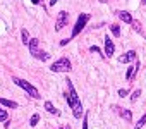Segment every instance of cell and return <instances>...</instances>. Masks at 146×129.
I'll list each match as a JSON object with an SVG mask.
<instances>
[{
    "label": "cell",
    "instance_id": "cell-1",
    "mask_svg": "<svg viewBox=\"0 0 146 129\" xmlns=\"http://www.w3.org/2000/svg\"><path fill=\"white\" fill-rule=\"evenodd\" d=\"M65 83H67L65 102H67V105L70 107L72 115H74L76 119H83V117H84V114H86V112L83 110V102H81V98H79V95H78V91H76L74 84H72V81H70V79H67Z\"/></svg>",
    "mask_w": 146,
    "mask_h": 129
},
{
    "label": "cell",
    "instance_id": "cell-2",
    "mask_svg": "<svg viewBox=\"0 0 146 129\" xmlns=\"http://www.w3.org/2000/svg\"><path fill=\"white\" fill-rule=\"evenodd\" d=\"M28 48H29V53H31L36 60L45 62V60H48V59H50V53H48V52H45V50L40 47V40H38V38H31V41H29Z\"/></svg>",
    "mask_w": 146,
    "mask_h": 129
},
{
    "label": "cell",
    "instance_id": "cell-3",
    "mask_svg": "<svg viewBox=\"0 0 146 129\" xmlns=\"http://www.w3.org/2000/svg\"><path fill=\"white\" fill-rule=\"evenodd\" d=\"M12 81H14V84H17L19 88H23L29 96H33V98H41V95H40V91H38V88H35L31 83H28L26 79H21V78H17V76H14L12 78Z\"/></svg>",
    "mask_w": 146,
    "mask_h": 129
},
{
    "label": "cell",
    "instance_id": "cell-4",
    "mask_svg": "<svg viewBox=\"0 0 146 129\" xmlns=\"http://www.w3.org/2000/svg\"><path fill=\"white\" fill-rule=\"evenodd\" d=\"M70 69H72V64H70L69 57H60L50 66L52 72H69Z\"/></svg>",
    "mask_w": 146,
    "mask_h": 129
},
{
    "label": "cell",
    "instance_id": "cell-5",
    "mask_svg": "<svg viewBox=\"0 0 146 129\" xmlns=\"http://www.w3.org/2000/svg\"><path fill=\"white\" fill-rule=\"evenodd\" d=\"M90 19H91V14H79V17H78V21H76V24H74V28H72V35H70V40L72 38H76L84 28H86V24L90 23Z\"/></svg>",
    "mask_w": 146,
    "mask_h": 129
},
{
    "label": "cell",
    "instance_id": "cell-6",
    "mask_svg": "<svg viewBox=\"0 0 146 129\" xmlns=\"http://www.w3.org/2000/svg\"><path fill=\"white\" fill-rule=\"evenodd\" d=\"M69 12H65V11H60L58 14H57V21H55V31H60V29H64L67 24H69Z\"/></svg>",
    "mask_w": 146,
    "mask_h": 129
},
{
    "label": "cell",
    "instance_id": "cell-7",
    "mask_svg": "<svg viewBox=\"0 0 146 129\" xmlns=\"http://www.w3.org/2000/svg\"><path fill=\"white\" fill-rule=\"evenodd\" d=\"M113 52H115V45H113L110 35H105V52H103L105 59H110V57L113 55Z\"/></svg>",
    "mask_w": 146,
    "mask_h": 129
},
{
    "label": "cell",
    "instance_id": "cell-8",
    "mask_svg": "<svg viewBox=\"0 0 146 129\" xmlns=\"http://www.w3.org/2000/svg\"><path fill=\"white\" fill-rule=\"evenodd\" d=\"M136 55H137V53H136L134 50H129V52H125L124 55H120V57H119V62H120V64H129V62H136V60H137V59H136Z\"/></svg>",
    "mask_w": 146,
    "mask_h": 129
},
{
    "label": "cell",
    "instance_id": "cell-9",
    "mask_svg": "<svg viewBox=\"0 0 146 129\" xmlns=\"http://www.w3.org/2000/svg\"><path fill=\"white\" fill-rule=\"evenodd\" d=\"M137 71H139V60H136L132 66H129V69H127V72H125V79H127V81H132L134 76L137 74Z\"/></svg>",
    "mask_w": 146,
    "mask_h": 129
},
{
    "label": "cell",
    "instance_id": "cell-10",
    "mask_svg": "<svg viewBox=\"0 0 146 129\" xmlns=\"http://www.w3.org/2000/svg\"><path fill=\"white\" fill-rule=\"evenodd\" d=\"M115 110H117V114L124 119V120H127V122H132V112L129 110V108H120V107H113Z\"/></svg>",
    "mask_w": 146,
    "mask_h": 129
},
{
    "label": "cell",
    "instance_id": "cell-11",
    "mask_svg": "<svg viewBox=\"0 0 146 129\" xmlns=\"http://www.w3.org/2000/svg\"><path fill=\"white\" fill-rule=\"evenodd\" d=\"M115 14H117V17H119L122 23H125V24H132V21H134V19H132V16H131L127 11H117Z\"/></svg>",
    "mask_w": 146,
    "mask_h": 129
},
{
    "label": "cell",
    "instance_id": "cell-12",
    "mask_svg": "<svg viewBox=\"0 0 146 129\" xmlns=\"http://www.w3.org/2000/svg\"><path fill=\"white\" fill-rule=\"evenodd\" d=\"M0 105H4V107H7V108H17V107H19L17 102L9 100V98H4V96H0Z\"/></svg>",
    "mask_w": 146,
    "mask_h": 129
},
{
    "label": "cell",
    "instance_id": "cell-13",
    "mask_svg": "<svg viewBox=\"0 0 146 129\" xmlns=\"http://www.w3.org/2000/svg\"><path fill=\"white\" fill-rule=\"evenodd\" d=\"M45 110L48 112V114H52V115H60V110L58 108H55V105L52 103V102H45Z\"/></svg>",
    "mask_w": 146,
    "mask_h": 129
},
{
    "label": "cell",
    "instance_id": "cell-14",
    "mask_svg": "<svg viewBox=\"0 0 146 129\" xmlns=\"http://www.w3.org/2000/svg\"><path fill=\"white\" fill-rule=\"evenodd\" d=\"M21 40H23V45H29V41H31V36H29V33H28V29H23L21 31Z\"/></svg>",
    "mask_w": 146,
    "mask_h": 129
},
{
    "label": "cell",
    "instance_id": "cell-15",
    "mask_svg": "<svg viewBox=\"0 0 146 129\" xmlns=\"http://www.w3.org/2000/svg\"><path fill=\"white\" fill-rule=\"evenodd\" d=\"M110 31H112V35H113L115 38L120 36V26H119V24H110Z\"/></svg>",
    "mask_w": 146,
    "mask_h": 129
},
{
    "label": "cell",
    "instance_id": "cell-16",
    "mask_svg": "<svg viewBox=\"0 0 146 129\" xmlns=\"http://www.w3.org/2000/svg\"><path fill=\"white\" fill-rule=\"evenodd\" d=\"M38 122H40V114H33L31 119H29V126H31V127H36Z\"/></svg>",
    "mask_w": 146,
    "mask_h": 129
},
{
    "label": "cell",
    "instance_id": "cell-17",
    "mask_svg": "<svg viewBox=\"0 0 146 129\" xmlns=\"http://www.w3.org/2000/svg\"><path fill=\"white\" fill-rule=\"evenodd\" d=\"M144 124H146V114H143V115H141V119L137 120V124L134 126V129H143V127H144Z\"/></svg>",
    "mask_w": 146,
    "mask_h": 129
},
{
    "label": "cell",
    "instance_id": "cell-18",
    "mask_svg": "<svg viewBox=\"0 0 146 129\" xmlns=\"http://www.w3.org/2000/svg\"><path fill=\"white\" fill-rule=\"evenodd\" d=\"M141 93H143V91H141L139 88H137V90H134V91H132V95H131V102H132V103H136V102H137V98L141 96Z\"/></svg>",
    "mask_w": 146,
    "mask_h": 129
},
{
    "label": "cell",
    "instance_id": "cell-19",
    "mask_svg": "<svg viewBox=\"0 0 146 129\" xmlns=\"http://www.w3.org/2000/svg\"><path fill=\"white\" fill-rule=\"evenodd\" d=\"M5 120H9V114H7V110L0 108V122H5Z\"/></svg>",
    "mask_w": 146,
    "mask_h": 129
},
{
    "label": "cell",
    "instance_id": "cell-20",
    "mask_svg": "<svg viewBox=\"0 0 146 129\" xmlns=\"http://www.w3.org/2000/svg\"><path fill=\"white\" fill-rule=\"evenodd\" d=\"M132 29H134V31H137L139 35H144V33H143V29H141V24H139L137 21H132Z\"/></svg>",
    "mask_w": 146,
    "mask_h": 129
},
{
    "label": "cell",
    "instance_id": "cell-21",
    "mask_svg": "<svg viewBox=\"0 0 146 129\" xmlns=\"http://www.w3.org/2000/svg\"><path fill=\"white\" fill-rule=\"evenodd\" d=\"M117 93H119V96H122V98H124V96H127V95H129V90H127V88H120Z\"/></svg>",
    "mask_w": 146,
    "mask_h": 129
},
{
    "label": "cell",
    "instance_id": "cell-22",
    "mask_svg": "<svg viewBox=\"0 0 146 129\" xmlns=\"http://www.w3.org/2000/svg\"><path fill=\"white\" fill-rule=\"evenodd\" d=\"M88 120H90V115H88V112H86L84 117H83V129H88Z\"/></svg>",
    "mask_w": 146,
    "mask_h": 129
},
{
    "label": "cell",
    "instance_id": "cell-23",
    "mask_svg": "<svg viewBox=\"0 0 146 129\" xmlns=\"http://www.w3.org/2000/svg\"><path fill=\"white\" fill-rule=\"evenodd\" d=\"M90 52H96V53H102V50H100L96 45H91V47H90Z\"/></svg>",
    "mask_w": 146,
    "mask_h": 129
},
{
    "label": "cell",
    "instance_id": "cell-24",
    "mask_svg": "<svg viewBox=\"0 0 146 129\" xmlns=\"http://www.w3.org/2000/svg\"><path fill=\"white\" fill-rule=\"evenodd\" d=\"M69 41H70V38H64V40L60 41V47H65V45H69Z\"/></svg>",
    "mask_w": 146,
    "mask_h": 129
},
{
    "label": "cell",
    "instance_id": "cell-25",
    "mask_svg": "<svg viewBox=\"0 0 146 129\" xmlns=\"http://www.w3.org/2000/svg\"><path fill=\"white\" fill-rule=\"evenodd\" d=\"M57 2H58V0H50V7H53V5H55Z\"/></svg>",
    "mask_w": 146,
    "mask_h": 129
},
{
    "label": "cell",
    "instance_id": "cell-26",
    "mask_svg": "<svg viewBox=\"0 0 146 129\" xmlns=\"http://www.w3.org/2000/svg\"><path fill=\"white\" fill-rule=\"evenodd\" d=\"M40 2H41V0H31V4H35V5H38Z\"/></svg>",
    "mask_w": 146,
    "mask_h": 129
},
{
    "label": "cell",
    "instance_id": "cell-27",
    "mask_svg": "<svg viewBox=\"0 0 146 129\" xmlns=\"http://www.w3.org/2000/svg\"><path fill=\"white\" fill-rule=\"evenodd\" d=\"M58 129H70L69 126H64V127H58Z\"/></svg>",
    "mask_w": 146,
    "mask_h": 129
},
{
    "label": "cell",
    "instance_id": "cell-28",
    "mask_svg": "<svg viewBox=\"0 0 146 129\" xmlns=\"http://www.w3.org/2000/svg\"><path fill=\"white\" fill-rule=\"evenodd\" d=\"M146 4V0H141V5H144Z\"/></svg>",
    "mask_w": 146,
    "mask_h": 129
},
{
    "label": "cell",
    "instance_id": "cell-29",
    "mask_svg": "<svg viewBox=\"0 0 146 129\" xmlns=\"http://www.w3.org/2000/svg\"><path fill=\"white\" fill-rule=\"evenodd\" d=\"M100 2H103V4H105V2H108V0H100Z\"/></svg>",
    "mask_w": 146,
    "mask_h": 129
}]
</instances>
